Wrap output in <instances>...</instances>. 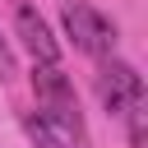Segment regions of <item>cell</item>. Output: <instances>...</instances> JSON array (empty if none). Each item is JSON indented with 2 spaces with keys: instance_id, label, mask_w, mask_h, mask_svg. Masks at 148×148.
Wrapping results in <instances>:
<instances>
[{
  "instance_id": "cell-3",
  "label": "cell",
  "mask_w": 148,
  "mask_h": 148,
  "mask_svg": "<svg viewBox=\"0 0 148 148\" xmlns=\"http://www.w3.org/2000/svg\"><path fill=\"white\" fill-rule=\"evenodd\" d=\"M97 97H102V106L111 111V116H125L130 106H139L143 102V74L130 65V60H102L97 65Z\"/></svg>"
},
{
  "instance_id": "cell-2",
  "label": "cell",
  "mask_w": 148,
  "mask_h": 148,
  "mask_svg": "<svg viewBox=\"0 0 148 148\" xmlns=\"http://www.w3.org/2000/svg\"><path fill=\"white\" fill-rule=\"evenodd\" d=\"M60 23H65V32H69V42L79 46V51H88V56H97V60H111L116 56V23L102 14V9H92V5H83V0H69L65 9H60Z\"/></svg>"
},
{
  "instance_id": "cell-5",
  "label": "cell",
  "mask_w": 148,
  "mask_h": 148,
  "mask_svg": "<svg viewBox=\"0 0 148 148\" xmlns=\"http://www.w3.org/2000/svg\"><path fill=\"white\" fill-rule=\"evenodd\" d=\"M23 134H28L37 148H74V143H69L65 134H56V130H51L37 111H23Z\"/></svg>"
},
{
  "instance_id": "cell-1",
  "label": "cell",
  "mask_w": 148,
  "mask_h": 148,
  "mask_svg": "<svg viewBox=\"0 0 148 148\" xmlns=\"http://www.w3.org/2000/svg\"><path fill=\"white\" fill-rule=\"evenodd\" d=\"M32 92H37V116L65 134L74 148L88 143V125H83V111H79V97H74V83L60 65H32Z\"/></svg>"
},
{
  "instance_id": "cell-4",
  "label": "cell",
  "mask_w": 148,
  "mask_h": 148,
  "mask_svg": "<svg viewBox=\"0 0 148 148\" xmlns=\"http://www.w3.org/2000/svg\"><path fill=\"white\" fill-rule=\"evenodd\" d=\"M14 37H18V46L32 56V65H60V42H56L51 23H46L32 5H18V9H14Z\"/></svg>"
},
{
  "instance_id": "cell-7",
  "label": "cell",
  "mask_w": 148,
  "mask_h": 148,
  "mask_svg": "<svg viewBox=\"0 0 148 148\" xmlns=\"http://www.w3.org/2000/svg\"><path fill=\"white\" fill-rule=\"evenodd\" d=\"M18 74V65H14V46H9V37L0 32V79H14Z\"/></svg>"
},
{
  "instance_id": "cell-6",
  "label": "cell",
  "mask_w": 148,
  "mask_h": 148,
  "mask_svg": "<svg viewBox=\"0 0 148 148\" xmlns=\"http://www.w3.org/2000/svg\"><path fill=\"white\" fill-rule=\"evenodd\" d=\"M120 120H125V130H130V148H148V106L139 102V106H130Z\"/></svg>"
}]
</instances>
